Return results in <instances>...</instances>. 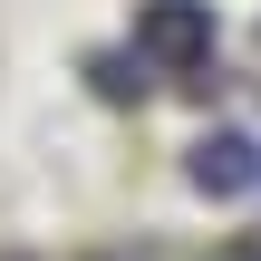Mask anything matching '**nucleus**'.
Returning <instances> with one entry per match:
<instances>
[{
  "mask_svg": "<svg viewBox=\"0 0 261 261\" xmlns=\"http://www.w3.org/2000/svg\"><path fill=\"white\" fill-rule=\"evenodd\" d=\"M136 48L155 68H203L213 58V0H145L136 10Z\"/></svg>",
  "mask_w": 261,
  "mask_h": 261,
  "instance_id": "obj_1",
  "label": "nucleus"
},
{
  "mask_svg": "<svg viewBox=\"0 0 261 261\" xmlns=\"http://www.w3.org/2000/svg\"><path fill=\"white\" fill-rule=\"evenodd\" d=\"M184 174H194V194H213V203H232V194H261V145H252V136H203Z\"/></svg>",
  "mask_w": 261,
  "mask_h": 261,
  "instance_id": "obj_2",
  "label": "nucleus"
}]
</instances>
